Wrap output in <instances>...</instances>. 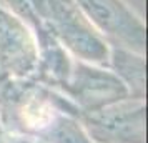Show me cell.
Returning a JSON list of instances; mask_svg holds the SVG:
<instances>
[{
  "instance_id": "2",
  "label": "cell",
  "mask_w": 148,
  "mask_h": 143,
  "mask_svg": "<svg viewBox=\"0 0 148 143\" xmlns=\"http://www.w3.org/2000/svg\"><path fill=\"white\" fill-rule=\"evenodd\" d=\"M72 2L108 45L147 53V23L125 0Z\"/></svg>"
},
{
  "instance_id": "7",
  "label": "cell",
  "mask_w": 148,
  "mask_h": 143,
  "mask_svg": "<svg viewBox=\"0 0 148 143\" xmlns=\"http://www.w3.org/2000/svg\"><path fill=\"white\" fill-rule=\"evenodd\" d=\"M17 138V143H40V142H35V140H25V138H18V136H15Z\"/></svg>"
},
{
  "instance_id": "3",
  "label": "cell",
  "mask_w": 148,
  "mask_h": 143,
  "mask_svg": "<svg viewBox=\"0 0 148 143\" xmlns=\"http://www.w3.org/2000/svg\"><path fill=\"white\" fill-rule=\"evenodd\" d=\"M80 123L95 143H147V103L128 96L92 113Z\"/></svg>"
},
{
  "instance_id": "6",
  "label": "cell",
  "mask_w": 148,
  "mask_h": 143,
  "mask_svg": "<svg viewBox=\"0 0 148 143\" xmlns=\"http://www.w3.org/2000/svg\"><path fill=\"white\" fill-rule=\"evenodd\" d=\"M107 68L118 77L130 96L147 98V55L110 45Z\"/></svg>"
},
{
  "instance_id": "4",
  "label": "cell",
  "mask_w": 148,
  "mask_h": 143,
  "mask_svg": "<svg viewBox=\"0 0 148 143\" xmlns=\"http://www.w3.org/2000/svg\"><path fill=\"white\" fill-rule=\"evenodd\" d=\"M58 92L73 103L80 115L97 112L130 96L125 85L110 68L75 58L68 78Z\"/></svg>"
},
{
  "instance_id": "1",
  "label": "cell",
  "mask_w": 148,
  "mask_h": 143,
  "mask_svg": "<svg viewBox=\"0 0 148 143\" xmlns=\"http://www.w3.org/2000/svg\"><path fill=\"white\" fill-rule=\"evenodd\" d=\"M40 27L75 60L107 67L110 45L82 15L72 0H35Z\"/></svg>"
},
{
  "instance_id": "5",
  "label": "cell",
  "mask_w": 148,
  "mask_h": 143,
  "mask_svg": "<svg viewBox=\"0 0 148 143\" xmlns=\"http://www.w3.org/2000/svg\"><path fill=\"white\" fill-rule=\"evenodd\" d=\"M37 67L34 30L0 2V80H34Z\"/></svg>"
}]
</instances>
